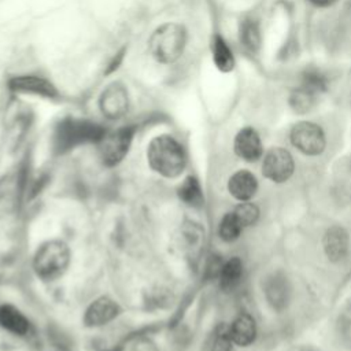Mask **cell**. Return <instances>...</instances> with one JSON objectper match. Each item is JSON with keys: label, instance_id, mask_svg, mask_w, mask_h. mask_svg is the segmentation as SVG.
<instances>
[{"label": "cell", "instance_id": "cell-7", "mask_svg": "<svg viewBox=\"0 0 351 351\" xmlns=\"http://www.w3.org/2000/svg\"><path fill=\"white\" fill-rule=\"evenodd\" d=\"M7 86L12 93L33 95L45 99H58L59 90L48 78L38 74H18L7 81Z\"/></svg>", "mask_w": 351, "mask_h": 351}, {"label": "cell", "instance_id": "cell-12", "mask_svg": "<svg viewBox=\"0 0 351 351\" xmlns=\"http://www.w3.org/2000/svg\"><path fill=\"white\" fill-rule=\"evenodd\" d=\"M348 243L350 237L347 230L340 225L330 226L324 234V251L329 261L339 262L341 261L348 252Z\"/></svg>", "mask_w": 351, "mask_h": 351}, {"label": "cell", "instance_id": "cell-13", "mask_svg": "<svg viewBox=\"0 0 351 351\" xmlns=\"http://www.w3.org/2000/svg\"><path fill=\"white\" fill-rule=\"evenodd\" d=\"M119 313L118 304L110 298H99L85 311L84 321L88 326H101L112 321Z\"/></svg>", "mask_w": 351, "mask_h": 351}, {"label": "cell", "instance_id": "cell-5", "mask_svg": "<svg viewBox=\"0 0 351 351\" xmlns=\"http://www.w3.org/2000/svg\"><path fill=\"white\" fill-rule=\"evenodd\" d=\"M136 128L134 126H122L111 132H106L99 144V154L104 165L115 166L118 165L128 154Z\"/></svg>", "mask_w": 351, "mask_h": 351}, {"label": "cell", "instance_id": "cell-20", "mask_svg": "<svg viewBox=\"0 0 351 351\" xmlns=\"http://www.w3.org/2000/svg\"><path fill=\"white\" fill-rule=\"evenodd\" d=\"M315 100H317V93L303 85L295 88L289 96L291 107L293 108V111L299 114H304L310 111L315 106Z\"/></svg>", "mask_w": 351, "mask_h": 351}, {"label": "cell", "instance_id": "cell-22", "mask_svg": "<svg viewBox=\"0 0 351 351\" xmlns=\"http://www.w3.org/2000/svg\"><path fill=\"white\" fill-rule=\"evenodd\" d=\"M243 229H244L243 225L240 223V221L237 219V217L232 211V213H226L222 217V219L219 222V226H218V234L223 241L230 243V241H234V240L239 239Z\"/></svg>", "mask_w": 351, "mask_h": 351}, {"label": "cell", "instance_id": "cell-24", "mask_svg": "<svg viewBox=\"0 0 351 351\" xmlns=\"http://www.w3.org/2000/svg\"><path fill=\"white\" fill-rule=\"evenodd\" d=\"M232 337L228 325H219L213 336V341L208 351H232Z\"/></svg>", "mask_w": 351, "mask_h": 351}, {"label": "cell", "instance_id": "cell-6", "mask_svg": "<svg viewBox=\"0 0 351 351\" xmlns=\"http://www.w3.org/2000/svg\"><path fill=\"white\" fill-rule=\"evenodd\" d=\"M289 140L298 151L308 156L322 154L326 147L324 129L311 121H300L295 123L291 129Z\"/></svg>", "mask_w": 351, "mask_h": 351}, {"label": "cell", "instance_id": "cell-27", "mask_svg": "<svg viewBox=\"0 0 351 351\" xmlns=\"http://www.w3.org/2000/svg\"><path fill=\"white\" fill-rule=\"evenodd\" d=\"M134 351H156L155 346L148 340H140L134 346Z\"/></svg>", "mask_w": 351, "mask_h": 351}, {"label": "cell", "instance_id": "cell-17", "mask_svg": "<svg viewBox=\"0 0 351 351\" xmlns=\"http://www.w3.org/2000/svg\"><path fill=\"white\" fill-rule=\"evenodd\" d=\"M243 277V262L239 256H233L225 263H222L221 271L218 274L219 287L225 292H232L241 281Z\"/></svg>", "mask_w": 351, "mask_h": 351}, {"label": "cell", "instance_id": "cell-8", "mask_svg": "<svg viewBox=\"0 0 351 351\" xmlns=\"http://www.w3.org/2000/svg\"><path fill=\"white\" fill-rule=\"evenodd\" d=\"M295 170V162L291 152L281 147L270 148L265 156L262 163V173L263 176L276 182L281 184L288 181Z\"/></svg>", "mask_w": 351, "mask_h": 351}, {"label": "cell", "instance_id": "cell-19", "mask_svg": "<svg viewBox=\"0 0 351 351\" xmlns=\"http://www.w3.org/2000/svg\"><path fill=\"white\" fill-rule=\"evenodd\" d=\"M178 196L180 199L191 206V207H200L204 203L203 191L200 186V182L196 177H186L182 184L178 186Z\"/></svg>", "mask_w": 351, "mask_h": 351}, {"label": "cell", "instance_id": "cell-21", "mask_svg": "<svg viewBox=\"0 0 351 351\" xmlns=\"http://www.w3.org/2000/svg\"><path fill=\"white\" fill-rule=\"evenodd\" d=\"M239 38L240 43L248 49V51H256L261 47V30L255 21L245 19L240 23L239 29Z\"/></svg>", "mask_w": 351, "mask_h": 351}, {"label": "cell", "instance_id": "cell-2", "mask_svg": "<svg viewBox=\"0 0 351 351\" xmlns=\"http://www.w3.org/2000/svg\"><path fill=\"white\" fill-rule=\"evenodd\" d=\"M147 158L149 166L165 177H177L185 169L186 154L184 147L171 136L160 134L151 140Z\"/></svg>", "mask_w": 351, "mask_h": 351}, {"label": "cell", "instance_id": "cell-1", "mask_svg": "<svg viewBox=\"0 0 351 351\" xmlns=\"http://www.w3.org/2000/svg\"><path fill=\"white\" fill-rule=\"evenodd\" d=\"M106 132L107 130L104 129V126L95 121L66 117L60 119L53 129V149L59 154H63L84 144H97L106 134Z\"/></svg>", "mask_w": 351, "mask_h": 351}, {"label": "cell", "instance_id": "cell-3", "mask_svg": "<svg viewBox=\"0 0 351 351\" xmlns=\"http://www.w3.org/2000/svg\"><path fill=\"white\" fill-rule=\"evenodd\" d=\"M186 45V30L181 23L166 22L156 27L148 40L151 56L160 64L177 62Z\"/></svg>", "mask_w": 351, "mask_h": 351}, {"label": "cell", "instance_id": "cell-25", "mask_svg": "<svg viewBox=\"0 0 351 351\" xmlns=\"http://www.w3.org/2000/svg\"><path fill=\"white\" fill-rule=\"evenodd\" d=\"M300 85H303V86L308 88L310 90L315 92L317 95H319L321 92H324L326 89V80L318 70L310 69V70L304 71Z\"/></svg>", "mask_w": 351, "mask_h": 351}, {"label": "cell", "instance_id": "cell-15", "mask_svg": "<svg viewBox=\"0 0 351 351\" xmlns=\"http://www.w3.org/2000/svg\"><path fill=\"white\" fill-rule=\"evenodd\" d=\"M258 189V180L256 177L248 170H239L228 181V191L229 193L240 200L247 202L250 200Z\"/></svg>", "mask_w": 351, "mask_h": 351}, {"label": "cell", "instance_id": "cell-28", "mask_svg": "<svg viewBox=\"0 0 351 351\" xmlns=\"http://www.w3.org/2000/svg\"><path fill=\"white\" fill-rule=\"evenodd\" d=\"M308 1L317 7H328L335 4L337 0H308Z\"/></svg>", "mask_w": 351, "mask_h": 351}, {"label": "cell", "instance_id": "cell-18", "mask_svg": "<svg viewBox=\"0 0 351 351\" xmlns=\"http://www.w3.org/2000/svg\"><path fill=\"white\" fill-rule=\"evenodd\" d=\"M211 53H213V62L215 67L222 73H229L234 69V56L232 49L229 48L228 43L223 37L219 34L214 36L211 43Z\"/></svg>", "mask_w": 351, "mask_h": 351}, {"label": "cell", "instance_id": "cell-10", "mask_svg": "<svg viewBox=\"0 0 351 351\" xmlns=\"http://www.w3.org/2000/svg\"><path fill=\"white\" fill-rule=\"evenodd\" d=\"M233 148L236 155L245 162H256L263 155L261 137L258 132L251 126H245L237 132Z\"/></svg>", "mask_w": 351, "mask_h": 351}, {"label": "cell", "instance_id": "cell-4", "mask_svg": "<svg viewBox=\"0 0 351 351\" xmlns=\"http://www.w3.org/2000/svg\"><path fill=\"white\" fill-rule=\"evenodd\" d=\"M70 262L69 247L60 240H51L40 245L33 259L36 274L45 280L52 281L60 277Z\"/></svg>", "mask_w": 351, "mask_h": 351}, {"label": "cell", "instance_id": "cell-14", "mask_svg": "<svg viewBox=\"0 0 351 351\" xmlns=\"http://www.w3.org/2000/svg\"><path fill=\"white\" fill-rule=\"evenodd\" d=\"M229 333L233 344L247 347L255 341L256 324L251 314L240 313L229 325Z\"/></svg>", "mask_w": 351, "mask_h": 351}, {"label": "cell", "instance_id": "cell-23", "mask_svg": "<svg viewBox=\"0 0 351 351\" xmlns=\"http://www.w3.org/2000/svg\"><path fill=\"white\" fill-rule=\"evenodd\" d=\"M233 213L237 217V219L240 221V223L243 225V228L254 225L258 221V218H259V208H258V206L251 203L250 200L241 202L233 210Z\"/></svg>", "mask_w": 351, "mask_h": 351}, {"label": "cell", "instance_id": "cell-16", "mask_svg": "<svg viewBox=\"0 0 351 351\" xmlns=\"http://www.w3.org/2000/svg\"><path fill=\"white\" fill-rule=\"evenodd\" d=\"M0 326L18 336H23L29 332L27 318L10 304L0 306Z\"/></svg>", "mask_w": 351, "mask_h": 351}, {"label": "cell", "instance_id": "cell-11", "mask_svg": "<svg viewBox=\"0 0 351 351\" xmlns=\"http://www.w3.org/2000/svg\"><path fill=\"white\" fill-rule=\"evenodd\" d=\"M263 291L269 304L274 310L282 311L287 307L289 302L291 287L285 276H282L281 273H274L267 277L263 285Z\"/></svg>", "mask_w": 351, "mask_h": 351}, {"label": "cell", "instance_id": "cell-26", "mask_svg": "<svg viewBox=\"0 0 351 351\" xmlns=\"http://www.w3.org/2000/svg\"><path fill=\"white\" fill-rule=\"evenodd\" d=\"M123 56H125V49L118 51V52L115 53V56H112L111 62L107 64L106 74H111V73H114V71L121 66V63H122V60H123Z\"/></svg>", "mask_w": 351, "mask_h": 351}, {"label": "cell", "instance_id": "cell-9", "mask_svg": "<svg viewBox=\"0 0 351 351\" xmlns=\"http://www.w3.org/2000/svg\"><path fill=\"white\" fill-rule=\"evenodd\" d=\"M99 108L107 119L122 118L129 108V93L122 82L108 84L100 93Z\"/></svg>", "mask_w": 351, "mask_h": 351}]
</instances>
